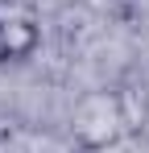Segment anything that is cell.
<instances>
[{"mask_svg": "<svg viewBox=\"0 0 149 153\" xmlns=\"http://www.w3.org/2000/svg\"><path fill=\"white\" fill-rule=\"evenodd\" d=\"M71 128H74V141L83 149H108L124 128V108L112 91H91V95L79 100Z\"/></svg>", "mask_w": 149, "mask_h": 153, "instance_id": "1", "label": "cell"}, {"mask_svg": "<svg viewBox=\"0 0 149 153\" xmlns=\"http://www.w3.org/2000/svg\"><path fill=\"white\" fill-rule=\"evenodd\" d=\"M42 46V33L29 17H4V62H25Z\"/></svg>", "mask_w": 149, "mask_h": 153, "instance_id": "2", "label": "cell"}, {"mask_svg": "<svg viewBox=\"0 0 149 153\" xmlns=\"http://www.w3.org/2000/svg\"><path fill=\"white\" fill-rule=\"evenodd\" d=\"M0 62H4V17H0Z\"/></svg>", "mask_w": 149, "mask_h": 153, "instance_id": "3", "label": "cell"}]
</instances>
